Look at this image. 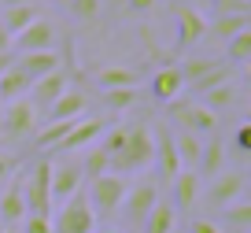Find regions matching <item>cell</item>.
Wrapping results in <instances>:
<instances>
[{
    "instance_id": "cell-1",
    "label": "cell",
    "mask_w": 251,
    "mask_h": 233,
    "mask_svg": "<svg viewBox=\"0 0 251 233\" xmlns=\"http://www.w3.org/2000/svg\"><path fill=\"white\" fill-rule=\"evenodd\" d=\"M155 159V130L148 122H133L129 126V137L107 159V171L118 174V178H133V174H144Z\"/></svg>"
},
{
    "instance_id": "cell-2",
    "label": "cell",
    "mask_w": 251,
    "mask_h": 233,
    "mask_svg": "<svg viewBox=\"0 0 251 233\" xmlns=\"http://www.w3.org/2000/svg\"><path fill=\"white\" fill-rule=\"evenodd\" d=\"M19 181H23L26 215H52V159H37Z\"/></svg>"
},
{
    "instance_id": "cell-3",
    "label": "cell",
    "mask_w": 251,
    "mask_h": 233,
    "mask_svg": "<svg viewBox=\"0 0 251 233\" xmlns=\"http://www.w3.org/2000/svg\"><path fill=\"white\" fill-rule=\"evenodd\" d=\"M93 230H96V215L85 189L74 193L71 200H63L59 211L52 215V233H93Z\"/></svg>"
},
{
    "instance_id": "cell-4",
    "label": "cell",
    "mask_w": 251,
    "mask_h": 233,
    "mask_svg": "<svg viewBox=\"0 0 251 233\" xmlns=\"http://www.w3.org/2000/svg\"><path fill=\"white\" fill-rule=\"evenodd\" d=\"M126 193H129V178H118V174H100V178L89 181V204H93V215H115V211H122V200Z\"/></svg>"
},
{
    "instance_id": "cell-5",
    "label": "cell",
    "mask_w": 251,
    "mask_h": 233,
    "mask_svg": "<svg viewBox=\"0 0 251 233\" xmlns=\"http://www.w3.org/2000/svg\"><path fill=\"white\" fill-rule=\"evenodd\" d=\"M37 122H41V111L33 108L26 96L15 100V104H4V108H0V141L33 137V133H37Z\"/></svg>"
},
{
    "instance_id": "cell-6",
    "label": "cell",
    "mask_w": 251,
    "mask_h": 233,
    "mask_svg": "<svg viewBox=\"0 0 251 233\" xmlns=\"http://www.w3.org/2000/svg\"><path fill=\"white\" fill-rule=\"evenodd\" d=\"M203 196V204L218 215L222 207H229L233 200H240V196H248V174H244V167H233V171H222L218 178H211V185H207V193H200Z\"/></svg>"
},
{
    "instance_id": "cell-7",
    "label": "cell",
    "mask_w": 251,
    "mask_h": 233,
    "mask_svg": "<svg viewBox=\"0 0 251 233\" xmlns=\"http://www.w3.org/2000/svg\"><path fill=\"white\" fill-rule=\"evenodd\" d=\"M166 108H170V118L177 122V130H185V133L211 137V133L218 130V115L207 111L200 100H174V104H166Z\"/></svg>"
},
{
    "instance_id": "cell-8",
    "label": "cell",
    "mask_w": 251,
    "mask_h": 233,
    "mask_svg": "<svg viewBox=\"0 0 251 233\" xmlns=\"http://www.w3.org/2000/svg\"><path fill=\"white\" fill-rule=\"evenodd\" d=\"M103 130H107V122H103V118H96V115H81L78 122L71 126V133L63 137V145L55 148V152L71 159V155H78V152H85V148H93L96 141L103 137Z\"/></svg>"
},
{
    "instance_id": "cell-9",
    "label": "cell",
    "mask_w": 251,
    "mask_h": 233,
    "mask_svg": "<svg viewBox=\"0 0 251 233\" xmlns=\"http://www.w3.org/2000/svg\"><path fill=\"white\" fill-rule=\"evenodd\" d=\"M174 26H177V37H174L177 52H185V48H192L196 41L207 37V15L200 8H188V4L174 8Z\"/></svg>"
},
{
    "instance_id": "cell-10",
    "label": "cell",
    "mask_w": 251,
    "mask_h": 233,
    "mask_svg": "<svg viewBox=\"0 0 251 233\" xmlns=\"http://www.w3.org/2000/svg\"><path fill=\"white\" fill-rule=\"evenodd\" d=\"M81 185H85L81 159H67V155H63L59 163H52V204L71 200L74 193H81Z\"/></svg>"
},
{
    "instance_id": "cell-11",
    "label": "cell",
    "mask_w": 251,
    "mask_h": 233,
    "mask_svg": "<svg viewBox=\"0 0 251 233\" xmlns=\"http://www.w3.org/2000/svg\"><path fill=\"white\" fill-rule=\"evenodd\" d=\"M55 45V23L41 15L37 23H30L19 37H11V52L15 56H26V52H48Z\"/></svg>"
},
{
    "instance_id": "cell-12",
    "label": "cell",
    "mask_w": 251,
    "mask_h": 233,
    "mask_svg": "<svg viewBox=\"0 0 251 233\" xmlns=\"http://www.w3.org/2000/svg\"><path fill=\"white\" fill-rule=\"evenodd\" d=\"M67 89H71V74H67V70L59 67V70H52L48 78L33 82V86H30V96H26V100H30L37 111H45V108H52V104L59 100V96L67 93Z\"/></svg>"
},
{
    "instance_id": "cell-13",
    "label": "cell",
    "mask_w": 251,
    "mask_h": 233,
    "mask_svg": "<svg viewBox=\"0 0 251 233\" xmlns=\"http://www.w3.org/2000/svg\"><path fill=\"white\" fill-rule=\"evenodd\" d=\"M200 193H203L200 174L196 171H177L174 181H170V196H166V200L174 204V211H192L200 204Z\"/></svg>"
},
{
    "instance_id": "cell-14",
    "label": "cell",
    "mask_w": 251,
    "mask_h": 233,
    "mask_svg": "<svg viewBox=\"0 0 251 233\" xmlns=\"http://www.w3.org/2000/svg\"><path fill=\"white\" fill-rule=\"evenodd\" d=\"M148 89H151V100L155 104H174V100H181V93H185V78H181V70L170 63V67H159L155 74H151Z\"/></svg>"
},
{
    "instance_id": "cell-15",
    "label": "cell",
    "mask_w": 251,
    "mask_h": 233,
    "mask_svg": "<svg viewBox=\"0 0 251 233\" xmlns=\"http://www.w3.org/2000/svg\"><path fill=\"white\" fill-rule=\"evenodd\" d=\"M26 218V200H23V181L19 174L0 189V230H11Z\"/></svg>"
},
{
    "instance_id": "cell-16",
    "label": "cell",
    "mask_w": 251,
    "mask_h": 233,
    "mask_svg": "<svg viewBox=\"0 0 251 233\" xmlns=\"http://www.w3.org/2000/svg\"><path fill=\"white\" fill-rule=\"evenodd\" d=\"M226 137H218V133H211V137H203V148H200V163H196V174H200V181H211V178H218L222 171H226Z\"/></svg>"
},
{
    "instance_id": "cell-17",
    "label": "cell",
    "mask_w": 251,
    "mask_h": 233,
    "mask_svg": "<svg viewBox=\"0 0 251 233\" xmlns=\"http://www.w3.org/2000/svg\"><path fill=\"white\" fill-rule=\"evenodd\" d=\"M89 108V96L81 89H67L52 108H45V122H78Z\"/></svg>"
},
{
    "instance_id": "cell-18",
    "label": "cell",
    "mask_w": 251,
    "mask_h": 233,
    "mask_svg": "<svg viewBox=\"0 0 251 233\" xmlns=\"http://www.w3.org/2000/svg\"><path fill=\"white\" fill-rule=\"evenodd\" d=\"M155 200H159V185L155 181H141V185H133L126 193L122 207H126V215H129V222H144L148 211L155 207Z\"/></svg>"
},
{
    "instance_id": "cell-19",
    "label": "cell",
    "mask_w": 251,
    "mask_h": 233,
    "mask_svg": "<svg viewBox=\"0 0 251 233\" xmlns=\"http://www.w3.org/2000/svg\"><path fill=\"white\" fill-rule=\"evenodd\" d=\"M15 67L23 70L30 82H41V78H48L52 70H59L63 59H59V52H55V48H48V52H26V56H15Z\"/></svg>"
},
{
    "instance_id": "cell-20",
    "label": "cell",
    "mask_w": 251,
    "mask_h": 233,
    "mask_svg": "<svg viewBox=\"0 0 251 233\" xmlns=\"http://www.w3.org/2000/svg\"><path fill=\"white\" fill-rule=\"evenodd\" d=\"M137 82H141V74L133 67H126V63H107V67L96 70L100 93H107V89H137Z\"/></svg>"
},
{
    "instance_id": "cell-21",
    "label": "cell",
    "mask_w": 251,
    "mask_h": 233,
    "mask_svg": "<svg viewBox=\"0 0 251 233\" xmlns=\"http://www.w3.org/2000/svg\"><path fill=\"white\" fill-rule=\"evenodd\" d=\"M151 167H159V174H163L166 185H170L174 174L181 171V159H177V152H174L170 130H159V133H155V159H151Z\"/></svg>"
},
{
    "instance_id": "cell-22",
    "label": "cell",
    "mask_w": 251,
    "mask_h": 233,
    "mask_svg": "<svg viewBox=\"0 0 251 233\" xmlns=\"http://www.w3.org/2000/svg\"><path fill=\"white\" fill-rule=\"evenodd\" d=\"M37 19H41V4H19V8L0 11V26H4L11 37H19V33H23L30 23H37Z\"/></svg>"
},
{
    "instance_id": "cell-23",
    "label": "cell",
    "mask_w": 251,
    "mask_h": 233,
    "mask_svg": "<svg viewBox=\"0 0 251 233\" xmlns=\"http://www.w3.org/2000/svg\"><path fill=\"white\" fill-rule=\"evenodd\" d=\"M30 86H33V82L19 67H8L4 74H0V108H4V104L23 100V96H30Z\"/></svg>"
},
{
    "instance_id": "cell-24",
    "label": "cell",
    "mask_w": 251,
    "mask_h": 233,
    "mask_svg": "<svg viewBox=\"0 0 251 233\" xmlns=\"http://www.w3.org/2000/svg\"><path fill=\"white\" fill-rule=\"evenodd\" d=\"M144 233H174V226H177V211H174V204L166 200V196H159L155 207L148 211V218H144Z\"/></svg>"
},
{
    "instance_id": "cell-25",
    "label": "cell",
    "mask_w": 251,
    "mask_h": 233,
    "mask_svg": "<svg viewBox=\"0 0 251 233\" xmlns=\"http://www.w3.org/2000/svg\"><path fill=\"white\" fill-rule=\"evenodd\" d=\"M174 137V152H177L181 159V171H192V167L200 163V148H203V137H196V133H185V130H170Z\"/></svg>"
},
{
    "instance_id": "cell-26",
    "label": "cell",
    "mask_w": 251,
    "mask_h": 233,
    "mask_svg": "<svg viewBox=\"0 0 251 233\" xmlns=\"http://www.w3.org/2000/svg\"><path fill=\"white\" fill-rule=\"evenodd\" d=\"M244 30H248V15H207V37L222 41V45Z\"/></svg>"
},
{
    "instance_id": "cell-27",
    "label": "cell",
    "mask_w": 251,
    "mask_h": 233,
    "mask_svg": "<svg viewBox=\"0 0 251 233\" xmlns=\"http://www.w3.org/2000/svg\"><path fill=\"white\" fill-rule=\"evenodd\" d=\"M236 100H240V89H236V78L233 82H222L218 89H211V93H203L200 96V104H203L207 111H229V108H236Z\"/></svg>"
},
{
    "instance_id": "cell-28",
    "label": "cell",
    "mask_w": 251,
    "mask_h": 233,
    "mask_svg": "<svg viewBox=\"0 0 251 233\" xmlns=\"http://www.w3.org/2000/svg\"><path fill=\"white\" fill-rule=\"evenodd\" d=\"M218 215H222V222H226V226H233V230L244 233V230L251 226V196H240V200H233L229 207H222Z\"/></svg>"
},
{
    "instance_id": "cell-29",
    "label": "cell",
    "mask_w": 251,
    "mask_h": 233,
    "mask_svg": "<svg viewBox=\"0 0 251 233\" xmlns=\"http://www.w3.org/2000/svg\"><path fill=\"white\" fill-rule=\"evenodd\" d=\"M226 155H233L236 167L248 163V155H251V122H240L233 130V141H226Z\"/></svg>"
},
{
    "instance_id": "cell-30",
    "label": "cell",
    "mask_w": 251,
    "mask_h": 233,
    "mask_svg": "<svg viewBox=\"0 0 251 233\" xmlns=\"http://www.w3.org/2000/svg\"><path fill=\"white\" fill-rule=\"evenodd\" d=\"M222 59H226L229 67H233V63H240V67H244V63L251 59V30L229 37V41H226V56H222Z\"/></svg>"
},
{
    "instance_id": "cell-31",
    "label": "cell",
    "mask_w": 251,
    "mask_h": 233,
    "mask_svg": "<svg viewBox=\"0 0 251 233\" xmlns=\"http://www.w3.org/2000/svg\"><path fill=\"white\" fill-rule=\"evenodd\" d=\"M233 78H236V70L229 67V63H222L218 70H211V74H203L200 82H192V93L203 96V93H211V89H218L222 82H233Z\"/></svg>"
},
{
    "instance_id": "cell-32",
    "label": "cell",
    "mask_w": 251,
    "mask_h": 233,
    "mask_svg": "<svg viewBox=\"0 0 251 233\" xmlns=\"http://www.w3.org/2000/svg\"><path fill=\"white\" fill-rule=\"evenodd\" d=\"M103 104L122 115V111H129L137 104V89H107V93H103Z\"/></svg>"
},
{
    "instance_id": "cell-33",
    "label": "cell",
    "mask_w": 251,
    "mask_h": 233,
    "mask_svg": "<svg viewBox=\"0 0 251 233\" xmlns=\"http://www.w3.org/2000/svg\"><path fill=\"white\" fill-rule=\"evenodd\" d=\"M100 0H71V4H67V11H71L74 19H78V23H93V19H100Z\"/></svg>"
},
{
    "instance_id": "cell-34",
    "label": "cell",
    "mask_w": 251,
    "mask_h": 233,
    "mask_svg": "<svg viewBox=\"0 0 251 233\" xmlns=\"http://www.w3.org/2000/svg\"><path fill=\"white\" fill-rule=\"evenodd\" d=\"M211 15H251V0H211Z\"/></svg>"
},
{
    "instance_id": "cell-35",
    "label": "cell",
    "mask_w": 251,
    "mask_h": 233,
    "mask_svg": "<svg viewBox=\"0 0 251 233\" xmlns=\"http://www.w3.org/2000/svg\"><path fill=\"white\" fill-rule=\"evenodd\" d=\"M15 174H19V159H15L11 152H0V189L8 185Z\"/></svg>"
},
{
    "instance_id": "cell-36",
    "label": "cell",
    "mask_w": 251,
    "mask_h": 233,
    "mask_svg": "<svg viewBox=\"0 0 251 233\" xmlns=\"http://www.w3.org/2000/svg\"><path fill=\"white\" fill-rule=\"evenodd\" d=\"M23 226V233H52V215H26Z\"/></svg>"
},
{
    "instance_id": "cell-37",
    "label": "cell",
    "mask_w": 251,
    "mask_h": 233,
    "mask_svg": "<svg viewBox=\"0 0 251 233\" xmlns=\"http://www.w3.org/2000/svg\"><path fill=\"white\" fill-rule=\"evenodd\" d=\"M155 4H159V0H126V8H122V11H129V15H148Z\"/></svg>"
},
{
    "instance_id": "cell-38",
    "label": "cell",
    "mask_w": 251,
    "mask_h": 233,
    "mask_svg": "<svg viewBox=\"0 0 251 233\" xmlns=\"http://www.w3.org/2000/svg\"><path fill=\"white\" fill-rule=\"evenodd\" d=\"M188 233H222V226L211 222V218H196V222L188 226Z\"/></svg>"
},
{
    "instance_id": "cell-39",
    "label": "cell",
    "mask_w": 251,
    "mask_h": 233,
    "mask_svg": "<svg viewBox=\"0 0 251 233\" xmlns=\"http://www.w3.org/2000/svg\"><path fill=\"white\" fill-rule=\"evenodd\" d=\"M8 67H15V52H0V74H4Z\"/></svg>"
},
{
    "instance_id": "cell-40",
    "label": "cell",
    "mask_w": 251,
    "mask_h": 233,
    "mask_svg": "<svg viewBox=\"0 0 251 233\" xmlns=\"http://www.w3.org/2000/svg\"><path fill=\"white\" fill-rule=\"evenodd\" d=\"M0 52H11V33L0 26Z\"/></svg>"
},
{
    "instance_id": "cell-41",
    "label": "cell",
    "mask_w": 251,
    "mask_h": 233,
    "mask_svg": "<svg viewBox=\"0 0 251 233\" xmlns=\"http://www.w3.org/2000/svg\"><path fill=\"white\" fill-rule=\"evenodd\" d=\"M19 4H41V0H0V11L4 8H19Z\"/></svg>"
},
{
    "instance_id": "cell-42",
    "label": "cell",
    "mask_w": 251,
    "mask_h": 233,
    "mask_svg": "<svg viewBox=\"0 0 251 233\" xmlns=\"http://www.w3.org/2000/svg\"><path fill=\"white\" fill-rule=\"evenodd\" d=\"M100 4H107V11H115V15L126 8V0H100Z\"/></svg>"
},
{
    "instance_id": "cell-43",
    "label": "cell",
    "mask_w": 251,
    "mask_h": 233,
    "mask_svg": "<svg viewBox=\"0 0 251 233\" xmlns=\"http://www.w3.org/2000/svg\"><path fill=\"white\" fill-rule=\"evenodd\" d=\"M52 4H59V8H67V4H71V0H52Z\"/></svg>"
},
{
    "instance_id": "cell-44",
    "label": "cell",
    "mask_w": 251,
    "mask_h": 233,
    "mask_svg": "<svg viewBox=\"0 0 251 233\" xmlns=\"http://www.w3.org/2000/svg\"><path fill=\"white\" fill-rule=\"evenodd\" d=\"M93 233H111V230H93Z\"/></svg>"
},
{
    "instance_id": "cell-45",
    "label": "cell",
    "mask_w": 251,
    "mask_h": 233,
    "mask_svg": "<svg viewBox=\"0 0 251 233\" xmlns=\"http://www.w3.org/2000/svg\"><path fill=\"white\" fill-rule=\"evenodd\" d=\"M0 145H4V141H0Z\"/></svg>"
},
{
    "instance_id": "cell-46",
    "label": "cell",
    "mask_w": 251,
    "mask_h": 233,
    "mask_svg": "<svg viewBox=\"0 0 251 233\" xmlns=\"http://www.w3.org/2000/svg\"><path fill=\"white\" fill-rule=\"evenodd\" d=\"M0 233H4V230H0Z\"/></svg>"
}]
</instances>
